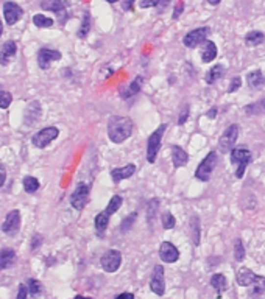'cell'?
I'll use <instances>...</instances> for the list:
<instances>
[{
  "mask_svg": "<svg viewBox=\"0 0 265 299\" xmlns=\"http://www.w3.org/2000/svg\"><path fill=\"white\" fill-rule=\"evenodd\" d=\"M133 133V122L128 117L114 115L108 122V136L114 143L125 142Z\"/></svg>",
  "mask_w": 265,
  "mask_h": 299,
  "instance_id": "cell-1",
  "label": "cell"
},
{
  "mask_svg": "<svg viewBox=\"0 0 265 299\" xmlns=\"http://www.w3.org/2000/svg\"><path fill=\"white\" fill-rule=\"evenodd\" d=\"M167 130V123H162L158 130H155L151 133V136L148 138V143H147V161L150 164L156 161L158 158V151L161 148V140H162V136H164Z\"/></svg>",
  "mask_w": 265,
  "mask_h": 299,
  "instance_id": "cell-2",
  "label": "cell"
},
{
  "mask_svg": "<svg viewBox=\"0 0 265 299\" xmlns=\"http://www.w3.org/2000/svg\"><path fill=\"white\" fill-rule=\"evenodd\" d=\"M231 162L239 165L237 172H236V176L241 179V178L243 176V173H245L246 165L251 162V151L246 150L245 147L233 148V151H231Z\"/></svg>",
  "mask_w": 265,
  "mask_h": 299,
  "instance_id": "cell-3",
  "label": "cell"
},
{
  "mask_svg": "<svg viewBox=\"0 0 265 299\" xmlns=\"http://www.w3.org/2000/svg\"><path fill=\"white\" fill-rule=\"evenodd\" d=\"M237 138H239V125H236V123L229 125L223 131V134H221V138L218 140V150L221 153L233 151L234 145L237 142Z\"/></svg>",
  "mask_w": 265,
  "mask_h": 299,
  "instance_id": "cell-4",
  "label": "cell"
},
{
  "mask_svg": "<svg viewBox=\"0 0 265 299\" xmlns=\"http://www.w3.org/2000/svg\"><path fill=\"white\" fill-rule=\"evenodd\" d=\"M89 193H91L89 185L84 184V183H80L78 185L75 187L73 193L71 195L72 207L76 209V210H83L84 207H86L88 201H89Z\"/></svg>",
  "mask_w": 265,
  "mask_h": 299,
  "instance_id": "cell-5",
  "label": "cell"
},
{
  "mask_svg": "<svg viewBox=\"0 0 265 299\" xmlns=\"http://www.w3.org/2000/svg\"><path fill=\"white\" fill-rule=\"evenodd\" d=\"M216 162H217V153L216 151H211L208 153V156L201 161V164L198 165L195 172V176L196 179H200V181H209V178L212 175V170L216 167Z\"/></svg>",
  "mask_w": 265,
  "mask_h": 299,
  "instance_id": "cell-6",
  "label": "cell"
},
{
  "mask_svg": "<svg viewBox=\"0 0 265 299\" xmlns=\"http://www.w3.org/2000/svg\"><path fill=\"white\" fill-rule=\"evenodd\" d=\"M58 128L56 126H48V128H44V130H41L39 133H36L33 136V145H35L36 148H46L50 142H53L56 138H58Z\"/></svg>",
  "mask_w": 265,
  "mask_h": 299,
  "instance_id": "cell-7",
  "label": "cell"
},
{
  "mask_svg": "<svg viewBox=\"0 0 265 299\" xmlns=\"http://www.w3.org/2000/svg\"><path fill=\"white\" fill-rule=\"evenodd\" d=\"M101 268H103L106 273H114L120 268L122 263V254L119 253L117 250H109L108 253H105L100 259Z\"/></svg>",
  "mask_w": 265,
  "mask_h": 299,
  "instance_id": "cell-8",
  "label": "cell"
},
{
  "mask_svg": "<svg viewBox=\"0 0 265 299\" xmlns=\"http://www.w3.org/2000/svg\"><path fill=\"white\" fill-rule=\"evenodd\" d=\"M209 28L208 27H201V28H196V30H192L189 31L187 35L184 36L183 42H184V46L186 47H189V48H195V47H198L201 42H206L208 39V35H209Z\"/></svg>",
  "mask_w": 265,
  "mask_h": 299,
  "instance_id": "cell-9",
  "label": "cell"
},
{
  "mask_svg": "<svg viewBox=\"0 0 265 299\" xmlns=\"http://www.w3.org/2000/svg\"><path fill=\"white\" fill-rule=\"evenodd\" d=\"M150 288L151 292L162 296L166 292V282H164V267L162 265H156L155 270H153V275H151V280H150Z\"/></svg>",
  "mask_w": 265,
  "mask_h": 299,
  "instance_id": "cell-10",
  "label": "cell"
},
{
  "mask_svg": "<svg viewBox=\"0 0 265 299\" xmlns=\"http://www.w3.org/2000/svg\"><path fill=\"white\" fill-rule=\"evenodd\" d=\"M19 228H21V212L18 209L8 212V215L2 225V230L5 234H14L18 232Z\"/></svg>",
  "mask_w": 265,
  "mask_h": 299,
  "instance_id": "cell-11",
  "label": "cell"
},
{
  "mask_svg": "<svg viewBox=\"0 0 265 299\" xmlns=\"http://www.w3.org/2000/svg\"><path fill=\"white\" fill-rule=\"evenodd\" d=\"M61 59V53L58 50H52V48H41L38 53V64L41 69H48L50 64L53 61H58Z\"/></svg>",
  "mask_w": 265,
  "mask_h": 299,
  "instance_id": "cell-12",
  "label": "cell"
},
{
  "mask_svg": "<svg viewBox=\"0 0 265 299\" xmlns=\"http://www.w3.org/2000/svg\"><path fill=\"white\" fill-rule=\"evenodd\" d=\"M22 14H24V11H22V8L18 3L6 2L3 5V16H5V22L8 25H14L22 18Z\"/></svg>",
  "mask_w": 265,
  "mask_h": 299,
  "instance_id": "cell-13",
  "label": "cell"
},
{
  "mask_svg": "<svg viewBox=\"0 0 265 299\" xmlns=\"http://www.w3.org/2000/svg\"><path fill=\"white\" fill-rule=\"evenodd\" d=\"M159 257L166 263H173L179 259V251L176 250V246L173 243L164 242L159 246Z\"/></svg>",
  "mask_w": 265,
  "mask_h": 299,
  "instance_id": "cell-14",
  "label": "cell"
},
{
  "mask_svg": "<svg viewBox=\"0 0 265 299\" xmlns=\"http://www.w3.org/2000/svg\"><path fill=\"white\" fill-rule=\"evenodd\" d=\"M134 173H136V165H134V164H128V165H125V167L113 168V170H111V178H113L114 184H119V183L122 181V179L131 178Z\"/></svg>",
  "mask_w": 265,
  "mask_h": 299,
  "instance_id": "cell-15",
  "label": "cell"
},
{
  "mask_svg": "<svg viewBox=\"0 0 265 299\" xmlns=\"http://www.w3.org/2000/svg\"><path fill=\"white\" fill-rule=\"evenodd\" d=\"M259 276H256L251 270L248 268H241L237 271V276H236V280L237 284L241 287H253L256 284V280H258Z\"/></svg>",
  "mask_w": 265,
  "mask_h": 299,
  "instance_id": "cell-16",
  "label": "cell"
},
{
  "mask_svg": "<svg viewBox=\"0 0 265 299\" xmlns=\"http://www.w3.org/2000/svg\"><path fill=\"white\" fill-rule=\"evenodd\" d=\"M16 50H18V46H16L14 41L5 42L2 50H0V64L6 66L8 63H10V59L16 55Z\"/></svg>",
  "mask_w": 265,
  "mask_h": 299,
  "instance_id": "cell-17",
  "label": "cell"
},
{
  "mask_svg": "<svg viewBox=\"0 0 265 299\" xmlns=\"http://www.w3.org/2000/svg\"><path fill=\"white\" fill-rule=\"evenodd\" d=\"M41 6L44 8V10L53 11V13H56V14L61 16L63 13H66L67 0H46V2L41 3Z\"/></svg>",
  "mask_w": 265,
  "mask_h": 299,
  "instance_id": "cell-18",
  "label": "cell"
},
{
  "mask_svg": "<svg viewBox=\"0 0 265 299\" xmlns=\"http://www.w3.org/2000/svg\"><path fill=\"white\" fill-rule=\"evenodd\" d=\"M217 58V46L212 41H206L201 48V59L203 63H211Z\"/></svg>",
  "mask_w": 265,
  "mask_h": 299,
  "instance_id": "cell-19",
  "label": "cell"
},
{
  "mask_svg": "<svg viewBox=\"0 0 265 299\" xmlns=\"http://www.w3.org/2000/svg\"><path fill=\"white\" fill-rule=\"evenodd\" d=\"M14 259H16L14 250H11V248H3V250L0 251V271L10 268Z\"/></svg>",
  "mask_w": 265,
  "mask_h": 299,
  "instance_id": "cell-20",
  "label": "cell"
},
{
  "mask_svg": "<svg viewBox=\"0 0 265 299\" xmlns=\"http://www.w3.org/2000/svg\"><path fill=\"white\" fill-rule=\"evenodd\" d=\"M142 83H144V76H136V78L133 80V83L126 88V91H125V89H120V95H122V98L134 97L136 93H138V92L141 91Z\"/></svg>",
  "mask_w": 265,
  "mask_h": 299,
  "instance_id": "cell-21",
  "label": "cell"
},
{
  "mask_svg": "<svg viewBox=\"0 0 265 299\" xmlns=\"http://www.w3.org/2000/svg\"><path fill=\"white\" fill-rule=\"evenodd\" d=\"M172 158H173V165L176 168L186 165L187 161H189V155L181 147H172Z\"/></svg>",
  "mask_w": 265,
  "mask_h": 299,
  "instance_id": "cell-22",
  "label": "cell"
},
{
  "mask_svg": "<svg viewBox=\"0 0 265 299\" xmlns=\"http://www.w3.org/2000/svg\"><path fill=\"white\" fill-rule=\"evenodd\" d=\"M211 285L217 290V293H218V299L221 298V293L225 292V290L228 288V280L223 275H220V273H217V275H214L211 277Z\"/></svg>",
  "mask_w": 265,
  "mask_h": 299,
  "instance_id": "cell-23",
  "label": "cell"
},
{
  "mask_svg": "<svg viewBox=\"0 0 265 299\" xmlns=\"http://www.w3.org/2000/svg\"><path fill=\"white\" fill-rule=\"evenodd\" d=\"M246 83L248 86L253 88V89H258L261 88L262 84H265V76L261 70H254V72H250L246 75Z\"/></svg>",
  "mask_w": 265,
  "mask_h": 299,
  "instance_id": "cell-24",
  "label": "cell"
},
{
  "mask_svg": "<svg viewBox=\"0 0 265 299\" xmlns=\"http://www.w3.org/2000/svg\"><path fill=\"white\" fill-rule=\"evenodd\" d=\"M109 218H111V215H108L105 210L100 212L98 215L96 217V230H97V234L100 237L105 235V230H106V228L109 225Z\"/></svg>",
  "mask_w": 265,
  "mask_h": 299,
  "instance_id": "cell-25",
  "label": "cell"
},
{
  "mask_svg": "<svg viewBox=\"0 0 265 299\" xmlns=\"http://www.w3.org/2000/svg\"><path fill=\"white\" fill-rule=\"evenodd\" d=\"M264 41H265V35L261 31H250L245 36V44L248 47H258V46L262 44Z\"/></svg>",
  "mask_w": 265,
  "mask_h": 299,
  "instance_id": "cell-26",
  "label": "cell"
},
{
  "mask_svg": "<svg viewBox=\"0 0 265 299\" xmlns=\"http://www.w3.org/2000/svg\"><path fill=\"white\" fill-rule=\"evenodd\" d=\"M223 75H225V67L223 66H221V64L214 66L212 69L206 73V83L208 84H214L216 81H218Z\"/></svg>",
  "mask_w": 265,
  "mask_h": 299,
  "instance_id": "cell-27",
  "label": "cell"
},
{
  "mask_svg": "<svg viewBox=\"0 0 265 299\" xmlns=\"http://www.w3.org/2000/svg\"><path fill=\"white\" fill-rule=\"evenodd\" d=\"M122 203H123L122 196H120V195H114L113 198L109 200V203H108V206H106L105 212L108 213V215H113V213H116L119 209H120Z\"/></svg>",
  "mask_w": 265,
  "mask_h": 299,
  "instance_id": "cell-28",
  "label": "cell"
},
{
  "mask_svg": "<svg viewBox=\"0 0 265 299\" xmlns=\"http://www.w3.org/2000/svg\"><path fill=\"white\" fill-rule=\"evenodd\" d=\"M39 189V181L33 176H25L24 178V190L27 193H35Z\"/></svg>",
  "mask_w": 265,
  "mask_h": 299,
  "instance_id": "cell-29",
  "label": "cell"
},
{
  "mask_svg": "<svg viewBox=\"0 0 265 299\" xmlns=\"http://www.w3.org/2000/svg\"><path fill=\"white\" fill-rule=\"evenodd\" d=\"M33 23L39 28H50L53 25V19L47 18L44 14H36L35 18H33Z\"/></svg>",
  "mask_w": 265,
  "mask_h": 299,
  "instance_id": "cell-30",
  "label": "cell"
},
{
  "mask_svg": "<svg viewBox=\"0 0 265 299\" xmlns=\"http://www.w3.org/2000/svg\"><path fill=\"white\" fill-rule=\"evenodd\" d=\"M189 228L192 230V238H193V243L198 245L200 243V225H198V217H192Z\"/></svg>",
  "mask_w": 265,
  "mask_h": 299,
  "instance_id": "cell-31",
  "label": "cell"
},
{
  "mask_svg": "<svg viewBox=\"0 0 265 299\" xmlns=\"http://www.w3.org/2000/svg\"><path fill=\"white\" fill-rule=\"evenodd\" d=\"M91 28V18H89V13H84L83 14V22H81V28L78 30V38H86V35L89 33Z\"/></svg>",
  "mask_w": 265,
  "mask_h": 299,
  "instance_id": "cell-32",
  "label": "cell"
},
{
  "mask_svg": "<svg viewBox=\"0 0 265 299\" xmlns=\"http://www.w3.org/2000/svg\"><path fill=\"white\" fill-rule=\"evenodd\" d=\"M28 292L33 298H38L41 293H42V285H41V282L36 280V279H28Z\"/></svg>",
  "mask_w": 265,
  "mask_h": 299,
  "instance_id": "cell-33",
  "label": "cell"
},
{
  "mask_svg": "<svg viewBox=\"0 0 265 299\" xmlns=\"http://www.w3.org/2000/svg\"><path fill=\"white\" fill-rule=\"evenodd\" d=\"M246 114H259V113H265V100H261L259 103H254L245 108Z\"/></svg>",
  "mask_w": 265,
  "mask_h": 299,
  "instance_id": "cell-34",
  "label": "cell"
},
{
  "mask_svg": "<svg viewBox=\"0 0 265 299\" xmlns=\"http://www.w3.org/2000/svg\"><path fill=\"white\" fill-rule=\"evenodd\" d=\"M175 225H176V218L170 212H164V215H162V228L172 229Z\"/></svg>",
  "mask_w": 265,
  "mask_h": 299,
  "instance_id": "cell-35",
  "label": "cell"
},
{
  "mask_svg": "<svg viewBox=\"0 0 265 299\" xmlns=\"http://www.w3.org/2000/svg\"><path fill=\"white\" fill-rule=\"evenodd\" d=\"M234 257L237 262H242L245 257V250H243L242 240H236V243H234Z\"/></svg>",
  "mask_w": 265,
  "mask_h": 299,
  "instance_id": "cell-36",
  "label": "cell"
},
{
  "mask_svg": "<svg viewBox=\"0 0 265 299\" xmlns=\"http://www.w3.org/2000/svg\"><path fill=\"white\" fill-rule=\"evenodd\" d=\"M159 206V201L158 200H151V203L148 204V209H147V217H148V223H153L156 215V209Z\"/></svg>",
  "mask_w": 265,
  "mask_h": 299,
  "instance_id": "cell-37",
  "label": "cell"
},
{
  "mask_svg": "<svg viewBox=\"0 0 265 299\" xmlns=\"http://www.w3.org/2000/svg\"><path fill=\"white\" fill-rule=\"evenodd\" d=\"M11 101H13V95L10 92H5V91L0 92V108L6 109L8 106L11 105Z\"/></svg>",
  "mask_w": 265,
  "mask_h": 299,
  "instance_id": "cell-38",
  "label": "cell"
},
{
  "mask_svg": "<svg viewBox=\"0 0 265 299\" xmlns=\"http://www.w3.org/2000/svg\"><path fill=\"white\" fill-rule=\"evenodd\" d=\"M262 292H265V277L259 276L258 280H256V284L253 285V293L259 295V293H262Z\"/></svg>",
  "mask_w": 265,
  "mask_h": 299,
  "instance_id": "cell-39",
  "label": "cell"
},
{
  "mask_svg": "<svg viewBox=\"0 0 265 299\" xmlns=\"http://www.w3.org/2000/svg\"><path fill=\"white\" fill-rule=\"evenodd\" d=\"M241 84H242V80L239 78V76H234V78L231 80V83H229V89H228V92H229V93L236 92L239 88H241Z\"/></svg>",
  "mask_w": 265,
  "mask_h": 299,
  "instance_id": "cell-40",
  "label": "cell"
},
{
  "mask_svg": "<svg viewBox=\"0 0 265 299\" xmlns=\"http://www.w3.org/2000/svg\"><path fill=\"white\" fill-rule=\"evenodd\" d=\"M134 220H136V213L133 212L130 217L123 220V223H122V232H125V230H128V229L131 228V223H133Z\"/></svg>",
  "mask_w": 265,
  "mask_h": 299,
  "instance_id": "cell-41",
  "label": "cell"
},
{
  "mask_svg": "<svg viewBox=\"0 0 265 299\" xmlns=\"http://www.w3.org/2000/svg\"><path fill=\"white\" fill-rule=\"evenodd\" d=\"M187 117H189V106H184L183 108V111H181V115H179V120H178V125L181 126V125H184L186 123V120H187Z\"/></svg>",
  "mask_w": 265,
  "mask_h": 299,
  "instance_id": "cell-42",
  "label": "cell"
},
{
  "mask_svg": "<svg viewBox=\"0 0 265 299\" xmlns=\"http://www.w3.org/2000/svg\"><path fill=\"white\" fill-rule=\"evenodd\" d=\"M161 0H142L139 3L141 8H151V6H158Z\"/></svg>",
  "mask_w": 265,
  "mask_h": 299,
  "instance_id": "cell-43",
  "label": "cell"
},
{
  "mask_svg": "<svg viewBox=\"0 0 265 299\" xmlns=\"http://www.w3.org/2000/svg\"><path fill=\"white\" fill-rule=\"evenodd\" d=\"M41 243H42V237L39 234H36L31 240V251H36L38 248L41 246Z\"/></svg>",
  "mask_w": 265,
  "mask_h": 299,
  "instance_id": "cell-44",
  "label": "cell"
},
{
  "mask_svg": "<svg viewBox=\"0 0 265 299\" xmlns=\"http://www.w3.org/2000/svg\"><path fill=\"white\" fill-rule=\"evenodd\" d=\"M183 11H184V3H183V2H178V5H176V8H175V13H173V16H172V19H178L179 16H181Z\"/></svg>",
  "mask_w": 265,
  "mask_h": 299,
  "instance_id": "cell-45",
  "label": "cell"
},
{
  "mask_svg": "<svg viewBox=\"0 0 265 299\" xmlns=\"http://www.w3.org/2000/svg\"><path fill=\"white\" fill-rule=\"evenodd\" d=\"M27 287L25 285H19V292H18V298L16 299H27Z\"/></svg>",
  "mask_w": 265,
  "mask_h": 299,
  "instance_id": "cell-46",
  "label": "cell"
},
{
  "mask_svg": "<svg viewBox=\"0 0 265 299\" xmlns=\"http://www.w3.org/2000/svg\"><path fill=\"white\" fill-rule=\"evenodd\" d=\"M170 2H172V0H161L159 5H158V13H162V11H164L166 8L170 5Z\"/></svg>",
  "mask_w": 265,
  "mask_h": 299,
  "instance_id": "cell-47",
  "label": "cell"
},
{
  "mask_svg": "<svg viewBox=\"0 0 265 299\" xmlns=\"http://www.w3.org/2000/svg\"><path fill=\"white\" fill-rule=\"evenodd\" d=\"M133 3H134V0H123L122 8H123L125 11H131L133 10Z\"/></svg>",
  "mask_w": 265,
  "mask_h": 299,
  "instance_id": "cell-48",
  "label": "cell"
},
{
  "mask_svg": "<svg viewBox=\"0 0 265 299\" xmlns=\"http://www.w3.org/2000/svg\"><path fill=\"white\" fill-rule=\"evenodd\" d=\"M5 179H6V170L3 165H0V187L5 184Z\"/></svg>",
  "mask_w": 265,
  "mask_h": 299,
  "instance_id": "cell-49",
  "label": "cell"
},
{
  "mask_svg": "<svg viewBox=\"0 0 265 299\" xmlns=\"http://www.w3.org/2000/svg\"><path fill=\"white\" fill-rule=\"evenodd\" d=\"M116 299H134V295L133 293H122V295L116 296Z\"/></svg>",
  "mask_w": 265,
  "mask_h": 299,
  "instance_id": "cell-50",
  "label": "cell"
},
{
  "mask_svg": "<svg viewBox=\"0 0 265 299\" xmlns=\"http://www.w3.org/2000/svg\"><path fill=\"white\" fill-rule=\"evenodd\" d=\"M216 115H217V109H216V108H214V109H211V111H209V114H208V117H211V118H212V117H216Z\"/></svg>",
  "mask_w": 265,
  "mask_h": 299,
  "instance_id": "cell-51",
  "label": "cell"
},
{
  "mask_svg": "<svg viewBox=\"0 0 265 299\" xmlns=\"http://www.w3.org/2000/svg\"><path fill=\"white\" fill-rule=\"evenodd\" d=\"M208 3H209V5H214V6H216V5H218V3H220V0H208Z\"/></svg>",
  "mask_w": 265,
  "mask_h": 299,
  "instance_id": "cell-52",
  "label": "cell"
},
{
  "mask_svg": "<svg viewBox=\"0 0 265 299\" xmlns=\"http://www.w3.org/2000/svg\"><path fill=\"white\" fill-rule=\"evenodd\" d=\"M2 31H3V25H2V22H0V36H2Z\"/></svg>",
  "mask_w": 265,
  "mask_h": 299,
  "instance_id": "cell-53",
  "label": "cell"
},
{
  "mask_svg": "<svg viewBox=\"0 0 265 299\" xmlns=\"http://www.w3.org/2000/svg\"><path fill=\"white\" fill-rule=\"evenodd\" d=\"M75 299H91V298H84V296H75Z\"/></svg>",
  "mask_w": 265,
  "mask_h": 299,
  "instance_id": "cell-54",
  "label": "cell"
},
{
  "mask_svg": "<svg viewBox=\"0 0 265 299\" xmlns=\"http://www.w3.org/2000/svg\"><path fill=\"white\" fill-rule=\"evenodd\" d=\"M106 2H109V3H116V2H119V0H106Z\"/></svg>",
  "mask_w": 265,
  "mask_h": 299,
  "instance_id": "cell-55",
  "label": "cell"
}]
</instances>
